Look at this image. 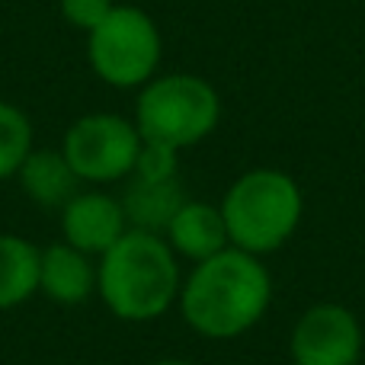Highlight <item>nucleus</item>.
<instances>
[{"label": "nucleus", "instance_id": "nucleus-1", "mask_svg": "<svg viewBox=\"0 0 365 365\" xmlns=\"http://www.w3.org/2000/svg\"><path fill=\"white\" fill-rule=\"evenodd\" d=\"M272 302V279L263 259L227 247L192 266L180 289L182 321L205 340L247 334Z\"/></svg>", "mask_w": 365, "mask_h": 365}, {"label": "nucleus", "instance_id": "nucleus-2", "mask_svg": "<svg viewBox=\"0 0 365 365\" xmlns=\"http://www.w3.org/2000/svg\"><path fill=\"white\" fill-rule=\"evenodd\" d=\"M180 259L160 234L132 231L96 266V292L119 321L148 324L180 302Z\"/></svg>", "mask_w": 365, "mask_h": 365}, {"label": "nucleus", "instance_id": "nucleus-3", "mask_svg": "<svg viewBox=\"0 0 365 365\" xmlns=\"http://www.w3.org/2000/svg\"><path fill=\"white\" fill-rule=\"evenodd\" d=\"M302 212L304 199L298 182L285 170H272V167H259L237 177L221 199L231 247L253 257L289 244L302 225Z\"/></svg>", "mask_w": 365, "mask_h": 365}, {"label": "nucleus", "instance_id": "nucleus-4", "mask_svg": "<svg viewBox=\"0 0 365 365\" xmlns=\"http://www.w3.org/2000/svg\"><path fill=\"white\" fill-rule=\"evenodd\" d=\"M218 119V90L199 74H164L138 90L135 125L145 141H164L182 151L205 141Z\"/></svg>", "mask_w": 365, "mask_h": 365}, {"label": "nucleus", "instance_id": "nucleus-5", "mask_svg": "<svg viewBox=\"0 0 365 365\" xmlns=\"http://www.w3.org/2000/svg\"><path fill=\"white\" fill-rule=\"evenodd\" d=\"M164 42L160 29L141 6L115 4L113 13L87 32V58L106 87L141 90L158 77Z\"/></svg>", "mask_w": 365, "mask_h": 365}, {"label": "nucleus", "instance_id": "nucleus-6", "mask_svg": "<svg viewBox=\"0 0 365 365\" xmlns=\"http://www.w3.org/2000/svg\"><path fill=\"white\" fill-rule=\"evenodd\" d=\"M61 151L81 182H119L135 173L141 132L125 115L90 113L64 132Z\"/></svg>", "mask_w": 365, "mask_h": 365}, {"label": "nucleus", "instance_id": "nucleus-7", "mask_svg": "<svg viewBox=\"0 0 365 365\" xmlns=\"http://www.w3.org/2000/svg\"><path fill=\"white\" fill-rule=\"evenodd\" d=\"M289 353L295 365H356L362 359V324L336 302L314 304L298 317Z\"/></svg>", "mask_w": 365, "mask_h": 365}, {"label": "nucleus", "instance_id": "nucleus-8", "mask_svg": "<svg viewBox=\"0 0 365 365\" xmlns=\"http://www.w3.org/2000/svg\"><path fill=\"white\" fill-rule=\"evenodd\" d=\"M128 231V218L122 202L109 192H77L61 208L64 244L77 247L87 257H103Z\"/></svg>", "mask_w": 365, "mask_h": 365}, {"label": "nucleus", "instance_id": "nucleus-9", "mask_svg": "<svg viewBox=\"0 0 365 365\" xmlns=\"http://www.w3.org/2000/svg\"><path fill=\"white\" fill-rule=\"evenodd\" d=\"M38 292L55 304H81L96 292L93 257L71 244H51L38 257Z\"/></svg>", "mask_w": 365, "mask_h": 365}, {"label": "nucleus", "instance_id": "nucleus-10", "mask_svg": "<svg viewBox=\"0 0 365 365\" xmlns=\"http://www.w3.org/2000/svg\"><path fill=\"white\" fill-rule=\"evenodd\" d=\"M164 240L170 244V250L177 257L192 259V263H202V259L231 247L221 205H208V202H195V199H189L177 212V218L164 231Z\"/></svg>", "mask_w": 365, "mask_h": 365}, {"label": "nucleus", "instance_id": "nucleus-11", "mask_svg": "<svg viewBox=\"0 0 365 365\" xmlns=\"http://www.w3.org/2000/svg\"><path fill=\"white\" fill-rule=\"evenodd\" d=\"M119 202H122V212H125L132 231H148V234H160L164 237L170 221L177 218V212L189 199L180 180L154 182V180L128 177Z\"/></svg>", "mask_w": 365, "mask_h": 365}, {"label": "nucleus", "instance_id": "nucleus-12", "mask_svg": "<svg viewBox=\"0 0 365 365\" xmlns=\"http://www.w3.org/2000/svg\"><path fill=\"white\" fill-rule=\"evenodd\" d=\"M16 180H19V189L36 205L55 208V212H61L81 192V177L68 164L64 151H51V148H32L29 158L19 164Z\"/></svg>", "mask_w": 365, "mask_h": 365}, {"label": "nucleus", "instance_id": "nucleus-13", "mask_svg": "<svg viewBox=\"0 0 365 365\" xmlns=\"http://www.w3.org/2000/svg\"><path fill=\"white\" fill-rule=\"evenodd\" d=\"M38 250L26 237L0 234V311L19 308L38 292Z\"/></svg>", "mask_w": 365, "mask_h": 365}, {"label": "nucleus", "instance_id": "nucleus-14", "mask_svg": "<svg viewBox=\"0 0 365 365\" xmlns=\"http://www.w3.org/2000/svg\"><path fill=\"white\" fill-rule=\"evenodd\" d=\"M32 151V122L19 106L0 100V180L16 177Z\"/></svg>", "mask_w": 365, "mask_h": 365}, {"label": "nucleus", "instance_id": "nucleus-15", "mask_svg": "<svg viewBox=\"0 0 365 365\" xmlns=\"http://www.w3.org/2000/svg\"><path fill=\"white\" fill-rule=\"evenodd\" d=\"M132 177L141 180H180V151L164 141H145L141 138V151L135 160V173Z\"/></svg>", "mask_w": 365, "mask_h": 365}, {"label": "nucleus", "instance_id": "nucleus-16", "mask_svg": "<svg viewBox=\"0 0 365 365\" xmlns=\"http://www.w3.org/2000/svg\"><path fill=\"white\" fill-rule=\"evenodd\" d=\"M113 6L115 0H58V10H61L64 23L81 32H93L113 13Z\"/></svg>", "mask_w": 365, "mask_h": 365}, {"label": "nucleus", "instance_id": "nucleus-17", "mask_svg": "<svg viewBox=\"0 0 365 365\" xmlns=\"http://www.w3.org/2000/svg\"><path fill=\"white\" fill-rule=\"evenodd\" d=\"M158 365H192V362H182V359H164V362H158Z\"/></svg>", "mask_w": 365, "mask_h": 365}]
</instances>
